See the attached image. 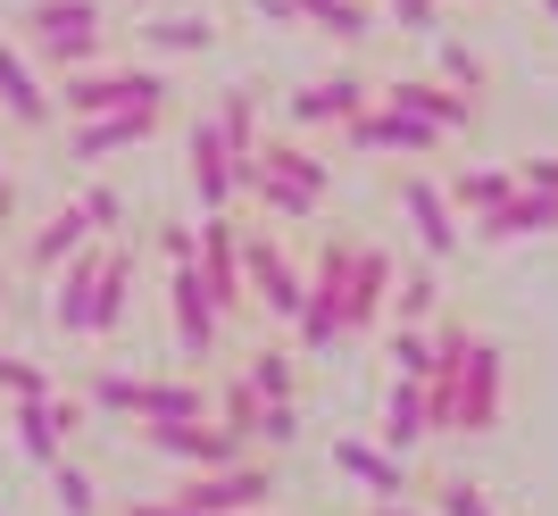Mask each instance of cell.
Masks as SVG:
<instances>
[{"instance_id": "23", "label": "cell", "mask_w": 558, "mask_h": 516, "mask_svg": "<svg viewBox=\"0 0 558 516\" xmlns=\"http://www.w3.org/2000/svg\"><path fill=\"white\" fill-rule=\"evenodd\" d=\"M142 42L159 50V59H201L217 42V25H209V9H159V17L142 25Z\"/></svg>"}, {"instance_id": "35", "label": "cell", "mask_w": 558, "mask_h": 516, "mask_svg": "<svg viewBox=\"0 0 558 516\" xmlns=\"http://www.w3.org/2000/svg\"><path fill=\"white\" fill-rule=\"evenodd\" d=\"M434 516H492V500H484V483L442 475V483H434Z\"/></svg>"}, {"instance_id": "15", "label": "cell", "mask_w": 558, "mask_h": 516, "mask_svg": "<svg viewBox=\"0 0 558 516\" xmlns=\"http://www.w3.org/2000/svg\"><path fill=\"white\" fill-rule=\"evenodd\" d=\"M534 234H558V192H534L517 184L500 209L475 217V242H534Z\"/></svg>"}, {"instance_id": "43", "label": "cell", "mask_w": 558, "mask_h": 516, "mask_svg": "<svg viewBox=\"0 0 558 516\" xmlns=\"http://www.w3.org/2000/svg\"><path fill=\"white\" fill-rule=\"evenodd\" d=\"M258 17L267 25H301V9H292V0H258Z\"/></svg>"}, {"instance_id": "2", "label": "cell", "mask_w": 558, "mask_h": 516, "mask_svg": "<svg viewBox=\"0 0 558 516\" xmlns=\"http://www.w3.org/2000/svg\"><path fill=\"white\" fill-rule=\"evenodd\" d=\"M167 84L159 67H75V75H59V93H50V109H68V125L75 118H117V109H167Z\"/></svg>"}, {"instance_id": "27", "label": "cell", "mask_w": 558, "mask_h": 516, "mask_svg": "<svg viewBox=\"0 0 558 516\" xmlns=\"http://www.w3.org/2000/svg\"><path fill=\"white\" fill-rule=\"evenodd\" d=\"M292 333H301V358H326L333 342H350L342 333V292H308L301 317H292Z\"/></svg>"}, {"instance_id": "9", "label": "cell", "mask_w": 558, "mask_h": 516, "mask_svg": "<svg viewBox=\"0 0 558 516\" xmlns=\"http://www.w3.org/2000/svg\"><path fill=\"white\" fill-rule=\"evenodd\" d=\"M400 217H409V234H417L425 258H450V250H459V209H450V192L434 184L425 167L400 175Z\"/></svg>"}, {"instance_id": "5", "label": "cell", "mask_w": 558, "mask_h": 516, "mask_svg": "<svg viewBox=\"0 0 558 516\" xmlns=\"http://www.w3.org/2000/svg\"><path fill=\"white\" fill-rule=\"evenodd\" d=\"M142 450L150 458H175V467H233V458H251V442L217 417H184V425H142Z\"/></svg>"}, {"instance_id": "48", "label": "cell", "mask_w": 558, "mask_h": 516, "mask_svg": "<svg viewBox=\"0 0 558 516\" xmlns=\"http://www.w3.org/2000/svg\"><path fill=\"white\" fill-rule=\"evenodd\" d=\"M142 9H159V0H142Z\"/></svg>"}, {"instance_id": "39", "label": "cell", "mask_w": 558, "mask_h": 516, "mask_svg": "<svg viewBox=\"0 0 558 516\" xmlns=\"http://www.w3.org/2000/svg\"><path fill=\"white\" fill-rule=\"evenodd\" d=\"M434 42H442V34H434ZM442 75L475 93V84H484V59H475V50H459V42H442Z\"/></svg>"}, {"instance_id": "13", "label": "cell", "mask_w": 558, "mask_h": 516, "mask_svg": "<svg viewBox=\"0 0 558 516\" xmlns=\"http://www.w3.org/2000/svg\"><path fill=\"white\" fill-rule=\"evenodd\" d=\"M392 258L375 250V242H359V258H350V283H342V333H375V317H384V300H392Z\"/></svg>"}, {"instance_id": "25", "label": "cell", "mask_w": 558, "mask_h": 516, "mask_svg": "<svg viewBox=\"0 0 558 516\" xmlns=\"http://www.w3.org/2000/svg\"><path fill=\"white\" fill-rule=\"evenodd\" d=\"M242 200H258V209L276 217V225H308V217L326 209L317 192H301V184H283V175H267V167H242Z\"/></svg>"}, {"instance_id": "26", "label": "cell", "mask_w": 558, "mask_h": 516, "mask_svg": "<svg viewBox=\"0 0 558 516\" xmlns=\"http://www.w3.org/2000/svg\"><path fill=\"white\" fill-rule=\"evenodd\" d=\"M442 192H450V209H459V217H484V209H500V200L517 192V167H459Z\"/></svg>"}, {"instance_id": "22", "label": "cell", "mask_w": 558, "mask_h": 516, "mask_svg": "<svg viewBox=\"0 0 558 516\" xmlns=\"http://www.w3.org/2000/svg\"><path fill=\"white\" fill-rule=\"evenodd\" d=\"M84 242H93V217L68 200L59 217H43V234H25V267H34V275H50V267H68Z\"/></svg>"}, {"instance_id": "42", "label": "cell", "mask_w": 558, "mask_h": 516, "mask_svg": "<svg viewBox=\"0 0 558 516\" xmlns=\"http://www.w3.org/2000/svg\"><path fill=\"white\" fill-rule=\"evenodd\" d=\"M117 516H192V508H184V500H175V492H150V500H125V508H117Z\"/></svg>"}, {"instance_id": "36", "label": "cell", "mask_w": 558, "mask_h": 516, "mask_svg": "<svg viewBox=\"0 0 558 516\" xmlns=\"http://www.w3.org/2000/svg\"><path fill=\"white\" fill-rule=\"evenodd\" d=\"M75 209L93 217V234H100V242H125V200H117L109 184H93V192H84V200H75Z\"/></svg>"}, {"instance_id": "12", "label": "cell", "mask_w": 558, "mask_h": 516, "mask_svg": "<svg viewBox=\"0 0 558 516\" xmlns=\"http://www.w3.org/2000/svg\"><path fill=\"white\" fill-rule=\"evenodd\" d=\"M100 250H109V242H84V250L68 258V267H50V275H59V300H50V317H59V333H68V342H93V283H100Z\"/></svg>"}, {"instance_id": "47", "label": "cell", "mask_w": 558, "mask_h": 516, "mask_svg": "<svg viewBox=\"0 0 558 516\" xmlns=\"http://www.w3.org/2000/svg\"><path fill=\"white\" fill-rule=\"evenodd\" d=\"M242 516H267V508H242Z\"/></svg>"}, {"instance_id": "40", "label": "cell", "mask_w": 558, "mask_h": 516, "mask_svg": "<svg viewBox=\"0 0 558 516\" xmlns=\"http://www.w3.org/2000/svg\"><path fill=\"white\" fill-rule=\"evenodd\" d=\"M517 184H534V192H558V150H534V159H517Z\"/></svg>"}, {"instance_id": "44", "label": "cell", "mask_w": 558, "mask_h": 516, "mask_svg": "<svg viewBox=\"0 0 558 516\" xmlns=\"http://www.w3.org/2000/svg\"><path fill=\"white\" fill-rule=\"evenodd\" d=\"M367 516H425V508H409V500H375Z\"/></svg>"}, {"instance_id": "28", "label": "cell", "mask_w": 558, "mask_h": 516, "mask_svg": "<svg viewBox=\"0 0 558 516\" xmlns=\"http://www.w3.org/2000/svg\"><path fill=\"white\" fill-rule=\"evenodd\" d=\"M292 9H301V25H317V34H333V42H367L375 34L367 0H292Z\"/></svg>"}, {"instance_id": "19", "label": "cell", "mask_w": 558, "mask_h": 516, "mask_svg": "<svg viewBox=\"0 0 558 516\" xmlns=\"http://www.w3.org/2000/svg\"><path fill=\"white\" fill-rule=\"evenodd\" d=\"M125 417H134V425H184V417H209V383H150V376H134Z\"/></svg>"}, {"instance_id": "46", "label": "cell", "mask_w": 558, "mask_h": 516, "mask_svg": "<svg viewBox=\"0 0 558 516\" xmlns=\"http://www.w3.org/2000/svg\"><path fill=\"white\" fill-rule=\"evenodd\" d=\"M542 9H550V17H558V0H542Z\"/></svg>"}, {"instance_id": "29", "label": "cell", "mask_w": 558, "mask_h": 516, "mask_svg": "<svg viewBox=\"0 0 558 516\" xmlns=\"http://www.w3.org/2000/svg\"><path fill=\"white\" fill-rule=\"evenodd\" d=\"M242 383H251L258 400H301V367H292V351H251Z\"/></svg>"}, {"instance_id": "37", "label": "cell", "mask_w": 558, "mask_h": 516, "mask_svg": "<svg viewBox=\"0 0 558 516\" xmlns=\"http://www.w3.org/2000/svg\"><path fill=\"white\" fill-rule=\"evenodd\" d=\"M0 392H9V400L50 392V367H34V358H9V351H0Z\"/></svg>"}, {"instance_id": "38", "label": "cell", "mask_w": 558, "mask_h": 516, "mask_svg": "<svg viewBox=\"0 0 558 516\" xmlns=\"http://www.w3.org/2000/svg\"><path fill=\"white\" fill-rule=\"evenodd\" d=\"M384 9L400 17V34H425V42L442 34V0H384Z\"/></svg>"}, {"instance_id": "18", "label": "cell", "mask_w": 558, "mask_h": 516, "mask_svg": "<svg viewBox=\"0 0 558 516\" xmlns=\"http://www.w3.org/2000/svg\"><path fill=\"white\" fill-rule=\"evenodd\" d=\"M0 109H9V125H25V134H43L59 109H50V93L34 84V67H25L17 42H0Z\"/></svg>"}, {"instance_id": "31", "label": "cell", "mask_w": 558, "mask_h": 516, "mask_svg": "<svg viewBox=\"0 0 558 516\" xmlns=\"http://www.w3.org/2000/svg\"><path fill=\"white\" fill-rule=\"evenodd\" d=\"M50 500H59V516H100V483L75 458H50Z\"/></svg>"}, {"instance_id": "1", "label": "cell", "mask_w": 558, "mask_h": 516, "mask_svg": "<svg viewBox=\"0 0 558 516\" xmlns=\"http://www.w3.org/2000/svg\"><path fill=\"white\" fill-rule=\"evenodd\" d=\"M17 34H25V50H34L43 67H59V75L93 67L100 42H109L93 0H25V9H17Z\"/></svg>"}, {"instance_id": "10", "label": "cell", "mask_w": 558, "mask_h": 516, "mask_svg": "<svg viewBox=\"0 0 558 516\" xmlns=\"http://www.w3.org/2000/svg\"><path fill=\"white\" fill-rule=\"evenodd\" d=\"M167 125V109H117V118H75L68 125V159H84V167H100V159H117V150H142V142Z\"/></svg>"}, {"instance_id": "30", "label": "cell", "mask_w": 558, "mask_h": 516, "mask_svg": "<svg viewBox=\"0 0 558 516\" xmlns=\"http://www.w3.org/2000/svg\"><path fill=\"white\" fill-rule=\"evenodd\" d=\"M400 317V325H417V317H434L442 308V275L434 267H417V275H392V300H384Z\"/></svg>"}, {"instance_id": "20", "label": "cell", "mask_w": 558, "mask_h": 516, "mask_svg": "<svg viewBox=\"0 0 558 516\" xmlns=\"http://www.w3.org/2000/svg\"><path fill=\"white\" fill-rule=\"evenodd\" d=\"M125 308H134V250L109 242V250H100V283H93V342H109V333L125 325Z\"/></svg>"}, {"instance_id": "11", "label": "cell", "mask_w": 558, "mask_h": 516, "mask_svg": "<svg viewBox=\"0 0 558 516\" xmlns=\"http://www.w3.org/2000/svg\"><path fill=\"white\" fill-rule=\"evenodd\" d=\"M367 100H375V84H367V75H350V67H342V75H317V84H301V93L283 100V118L301 125V134H308V125H333V134H342V125L359 118Z\"/></svg>"}, {"instance_id": "17", "label": "cell", "mask_w": 558, "mask_h": 516, "mask_svg": "<svg viewBox=\"0 0 558 516\" xmlns=\"http://www.w3.org/2000/svg\"><path fill=\"white\" fill-rule=\"evenodd\" d=\"M251 167H267V175H283V184L317 192V200H326V192H333V159H317V150H308L301 134H258Z\"/></svg>"}, {"instance_id": "8", "label": "cell", "mask_w": 558, "mask_h": 516, "mask_svg": "<svg viewBox=\"0 0 558 516\" xmlns=\"http://www.w3.org/2000/svg\"><path fill=\"white\" fill-rule=\"evenodd\" d=\"M342 142L350 150H375V159H392V150H409V159H425V150H442V125H425V118H409V109H384V100H367L359 118L342 125Z\"/></svg>"}, {"instance_id": "7", "label": "cell", "mask_w": 558, "mask_h": 516, "mask_svg": "<svg viewBox=\"0 0 558 516\" xmlns=\"http://www.w3.org/2000/svg\"><path fill=\"white\" fill-rule=\"evenodd\" d=\"M375 100H384V109H409V118H425V125H442V134H475V125H484V100L450 93V84H434V75H392Z\"/></svg>"}, {"instance_id": "49", "label": "cell", "mask_w": 558, "mask_h": 516, "mask_svg": "<svg viewBox=\"0 0 558 516\" xmlns=\"http://www.w3.org/2000/svg\"><path fill=\"white\" fill-rule=\"evenodd\" d=\"M0 300H9V292H0Z\"/></svg>"}, {"instance_id": "16", "label": "cell", "mask_w": 558, "mask_h": 516, "mask_svg": "<svg viewBox=\"0 0 558 516\" xmlns=\"http://www.w3.org/2000/svg\"><path fill=\"white\" fill-rule=\"evenodd\" d=\"M333 467H342L367 500H400V492H409V458L384 450V442H350V433H342V442H333Z\"/></svg>"}, {"instance_id": "14", "label": "cell", "mask_w": 558, "mask_h": 516, "mask_svg": "<svg viewBox=\"0 0 558 516\" xmlns=\"http://www.w3.org/2000/svg\"><path fill=\"white\" fill-rule=\"evenodd\" d=\"M184 150H192V192H201V209H233L242 200V167L226 159V142H217V125L209 118H192V134H184Z\"/></svg>"}, {"instance_id": "41", "label": "cell", "mask_w": 558, "mask_h": 516, "mask_svg": "<svg viewBox=\"0 0 558 516\" xmlns=\"http://www.w3.org/2000/svg\"><path fill=\"white\" fill-rule=\"evenodd\" d=\"M192 250H201V234H192V225H159V258H167V267H184Z\"/></svg>"}, {"instance_id": "3", "label": "cell", "mask_w": 558, "mask_h": 516, "mask_svg": "<svg viewBox=\"0 0 558 516\" xmlns=\"http://www.w3.org/2000/svg\"><path fill=\"white\" fill-rule=\"evenodd\" d=\"M283 492V467H276V450L267 458H233V467H201L175 483V500H184L192 516H242V508H267V500Z\"/></svg>"}, {"instance_id": "34", "label": "cell", "mask_w": 558, "mask_h": 516, "mask_svg": "<svg viewBox=\"0 0 558 516\" xmlns=\"http://www.w3.org/2000/svg\"><path fill=\"white\" fill-rule=\"evenodd\" d=\"M292 442H301V400H267V408H258L251 450H292Z\"/></svg>"}, {"instance_id": "21", "label": "cell", "mask_w": 558, "mask_h": 516, "mask_svg": "<svg viewBox=\"0 0 558 516\" xmlns=\"http://www.w3.org/2000/svg\"><path fill=\"white\" fill-rule=\"evenodd\" d=\"M209 125H217V142H226V159L251 167V150H258V84H226L217 109H209Z\"/></svg>"}, {"instance_id": "24", "label": "cell", "mask_w": 558, "mask_h": 516, "mask_svg": "<svg viewBox=\"0 0 558 516\" xmlns=\"http://www.w3.org/2000/svg\"><path fill=\"white\" fill-rule=\"evenodd\" d=\"M375 433H384V450H400V458H409V450L434 433V417H425V383L392 376V400H384V425H375Z\"/></svg>"}, {"instance_id": "32", "label": "cell", "mask_w": 558, "mask_h": 516, "mask_svg": "<svg viewBox=\"0 0 558 516\" xmlns=\"http://www.w3.org/2000/svg\"><path fill=\"white\" fill-rule=\"evenodd\" d=\"M384 358H392V376L425 383V376H434V333H417V325H392V342H384Z\"/></svg>"}, {"instance_id": "45", "label": "cell", "mask_w": 558, "mask_h": 516, "mask_svg": "<svg viewBox=\"0 0 558 516\" xmlns=\"http://www.w3.org/2000/svg\"><path fill=\"white\" fill-rule=\"evenodd\" d=\"M9 209H17V184H9V167H0V225H9Z\"/></svg>"}, {"instance_id": "33", "label": "cell", "mask_w": 558, "mask_h": 516, "mask_svg": "<svg viewBox=\"0 0 558 516\" xmlns=\"http://www.w3.org/2000/svg\"><path fill=\"white\" fill-rule=\"evenodd\" d=\"M258 408H267V400H258V392H251V383H242V376H233L226 392L209 400V417H217V425H233L242 442H251V433H258Z\"/></svg>"}, {"instance_id": "6", "label": "cell", "mask_w": 558, "mask_h": 516, "mask_svg": "<svg viewBox=\"0 0 558 516\" xmlns=\"http://www.w3.org/2000/svg\"><path fill=\"white\" fill-rule=\"evenodd\" d=\"M167 317H175V351H184V358H217V342H226V317H217L209 283H201V258L167 267Z\"/></svg>"}, {"instance_id": "4", "label": "cell", "mask_w": 558, "mask_h": 516, "mask_svg": "<svg viewBox=\"0 0 558 516\" xmlns=\"http://www.w3.org/2000/svg\"><path fill=\"white\" fill-rule=\"evenodd\" d=\"M242 283H251V308H267V317H301L308 300V267L292 250H283L276 234H242Z\"/></svg>"}]
</instances>
